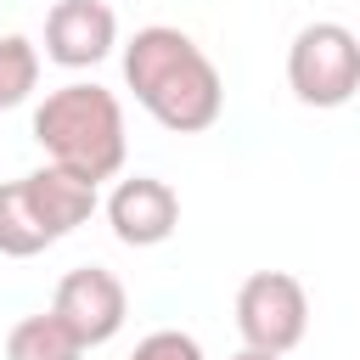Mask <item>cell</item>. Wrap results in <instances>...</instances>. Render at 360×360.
Wrapping results in <instances>:
<instances>
[{
    "label": "cell",
    "mask_w": 360,
    "mask_h": 360,
    "mask_svg": "<svg viewBox=\"0 0 360 360\" xmlns=\"http://www.w3.org/2000/svg\"><path fill=\"white\" fill-rule=\"evenodd\" d=\"M124 84L169 135H202L225 112V79L214 56L169 22L135 28V39L124 45Z\"/></svg>",
    "instance_id": "cell-1"
},
{
    "label": "cell",
    "mask_w": 360,
    "mask_h": 360,
    "mask_svg": "<svg viewBox=\"0 0 360 360\" xmlns=\"http://www.w3.org/2000/svg\"><path fill=\"white\" fill-rule=\"evenodd\" d=\"M34 141H39L45 163H56L90 186L112 180L129 158V129H124L118 96L107 84H84V79L56 84L34 107Z\"/></svg>",
    "instance_id": "cell-2"
},
{
    "label": "cell",
    "mask_w": 360,
    "mask_h": 360,
    "mask_svg": "<svg viewBox=\"0 0 360 360\" xmlns=\"http://www.w3.org/2000/svg\"><path fill=\"white\" fill-rule=\"evenodd\" d=\"M287 90L304 107H349L360 90V34L343 22H304L287 45Z\"/></svg>",
    "instance_id": "cell-3"
},
{
    "label": "cell",
    "mask_w": 360,
    "mask_h": 360,
    "mask_svg": "<svg viewBox=\"0 0 360 360\" xmlns=\"http://www.w3.org/2000/svg\"><path fill=\"white\" fill-rule=\"evenodd\" d=\"M236 332L242 349L259 354H287L309 332V292L292 270H253L236 287Z\"/></svg>",
    "instance_id": "cell-4"
},
{
    "label": "cell",
    "mask_w": 360,
    "mask_h": 360,
    "mask_svg": "<svg viewBox=\"0 0 360 360\" xmlns=\"http://www.w3.org/2000/svg\"><path fill=\"white\" fill-rule=\"evenodd\" d=\"M51 315L84 343V349H101L124 332V315H129V292L124 281L107 270V264H79L56 281L51 292Z\"/></svg>",
    "instance_id": "cell-5"
},
{
    "label": "cell",
    "mask_w": 360,
    "mask_h": 360,
    "mask_svg": "<svg viewBox=\"0 0 360 360\" xmlns=\"http://www.w3.org/2000/svg\"><path fill=\"white\" fill-rule=\"evenodd\" d=\"M118 45V17L107 0H56L45 11V56L56 68H96Z\"/></svg>",
    "instance_id": "cell-6"
},
{
    "label": "cell",
    "mask_w": 360,
    "mask_h": 360,
    "mask_svg": "<svg viewBox=\"0 0 360 360\" xmlns=\"http://www.w3.org/2000/svg\"><path fill=\"white\" fill-rule=\"evenodd\" d=\"M107 225H112V236H118L124 248H158V242H169L174 225H180V197H174V186L158 180V174H129V180H118L112 197H107Z\"/></svg>",
    "instance_id": "cell-7"
},
{
    "label": "cell",
    "mask_w": 360,
    "mask_h": 360,
    "mask_svg": "<svg viewBox=\"0 0 360 360\" xmlns=\"http://www.w3.org/2000/svg\"><path fill=\"white\" fill-rule=\"evenodd\" d=\"M22 180H28V197H34L45 231H51L56 242L73 236V231L96 214V202H101L90 180H79V174H68V169H56V163H45V169H34V174H22Z\"/></svg>",
    "instance_id": "cell-8"
},
{
    "label": "cell",
    "mask_w": 360,
    "mask_h": 360,
    "mask_svg": "<svg viewBox=\"0 0 360 360\" xmlns=\"http://www.w3.org/2000/svg\"><path fill=\"white\" fill-rule=\"evenodd\" d=\"M51 242L56 236L45 231V219L28 197V180H0V253L6 259H34Z\"/></svg>",
    "instance_id": "cell-9"
},
{
    "label": "cell",
    "mask_w": 360,
    "mask_h": 360,
    "mask_svg": "<svg viewBox=\"0 0 360 360\" xmlns=\"http://www.w3.org/2000/svg\"><path fill=\"white\" fill-rule=\"evenodd\" d=\"M79 354H84V343H79L51 309L22 315V321L6 332V360H79Z\"/></svg>",
    "instance_id": "cell-10"
},
{
    "label": "cell",
    "mask_w": 360,
    "mask_h": 360,
    "mask_svg": "<svg viewBox=\"0 0 360 360\" xmlns=\"http://www.w3.org/2000/svg\"><path fill=\"white\" fill-rule=\"evenodd\" d=\"M39 90V45L28 34H0V112Z\"/></svg>",
    "instance_id": "cell-11"
},
{
    "label": "cell",
    "mask_w": 360,
    "mask_h": 360,
    "mask_svg": "<svg viewBox=\"0 0 360 360\" xmlns=\"http://www.w3.org/2000/svg\"><path fill=\"white\" fill-rule=\"evenodd\" d=\"M129 360H208V354H202V343H197L191 332L163 326V332H146V338L135 343V354H129Z\"/></svg>",
    "instance_id": "cell-12"
},
{
    "label": "cell",
    "mask_w": 360,
    "mask_h": 360,
    "mask_svg": "<svg viewBox=\"0 0 360 360\" xmlns=\"http://www.w3.org/2000/svg\"><path fill=\"white\" fill-rule=\"evenodd\" d=\"M231 360H281V354H259V349H236Z\"/></svg>",
    "instance_id": "cell-13"
}]
</instances>
